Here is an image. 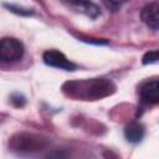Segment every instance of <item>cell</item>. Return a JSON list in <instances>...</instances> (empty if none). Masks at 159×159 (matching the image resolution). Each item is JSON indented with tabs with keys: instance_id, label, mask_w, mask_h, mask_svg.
Instances as JSON below:
<instances>
[{
	"instance_id": "obj_1",
	"label": "cell",
	"mask_w": 159,
	"mask_h": 159,
	"mask_svg": "<svg viewBox=\"0 0 159 159\" xmlns=\"http://www.w3.org/2000/svg\"><path fill=\"white\" fill-rule=\"evenodd\" d=\"M62 89L68 97L82 101H96L112 94L116 86L106 78H91L66 82Z\"/></svg>"
},
{
	"instance_id": "obj_2",
	"label": "cell",
	"mask_w": 159,
	"mask_h": 159,
	"mask_svg": "<svg viewBox=\"0 0 159 159\" xmlns=\"http://www.w3.org/2000/svg\"><path fill=\"white\" fill-rule=\"evenodd\" d=\"M24 45L15 37H4L0 42V58L2 62H16L24 56Z\"/></svg>"
},
{
	"instance_id": "obj_3",
	"label": "cell",
	"mask_w": 159,
	"mask_h": 159,
	"mask_svg": "<svg viewBox=\"0 0 159 159\" xmlns=\"http://www.w3.org/2000/svg\"><path fill=\"white\" fill-rule=\"evenodd\" d=\"M11 148L19 153H32L41 150L42 140L37 137L29 135V134H19L12 138Z\"/></svg>"
},
{
	"instance_id": "obj_4",
	"label": "cell",
	"mask_w": 159,
	"mask_h": 159,
	"mask_svg": "<svg viewBox=\"0 0 159 159\" xmlns=\"http://www.w3.org/2000/svg\"><path fill=\"white\" fill-rule=\"evenodd\" d=\"M42 60L47 66L65 70V71H73L76 68V65L71 62L62 52L58 50H47L42 55Z\"/></svg>"
},
{
	"instance_id": "obj_5",
	"label": "cell",
	"mask_w": 159,
	"mask_h": 159,
	"mask_svg": "<svg viewBox=\"0 0 159 159\" xmlns=\"http://www.w3.org/2000/svg\"><path fill=\"white\" fill-rule=\"evenodd\" d=\"M62 2L71 10L87 15L91 19H96L101 14L99 7L89 0H62Z\"/></svg>"
},
{
	"instance_id": "obj_6",
	"label": "cell",
	"mask_w": 159,
	"mask_h": 159,
	"mask_svg": "<svg viewBox=\"0 0 159 159\" xmlns=\"http://www.w3.org/2000/svg\"><path fill=\"white\" fill-rule=\"evenodd\" d=\"M140 17L152 30H159V2H150L142 9Z\"/></svg>"
},
{
	"instance_id": "obj_7",
	"label": "cell",
	"mask_w": 159,
	"mask_h": 159,
	"mask_svg": "<svg viewBox=\"0 0 159 159\" xmlns=\"http://www.w3.org/2000/svg\"><path fill=\"white\" fill-rule=\"evenodd\" d=\"M140 99L145 104L159 103V81H149L140 88Z\"/></svg>"
},
{
	"instance_id": "obj_8",
	"label": "cell",
	"mask_w": 159,
	"mask_h": 159,
	"mask_svg": "<svg viewBox=\"0 0 159 159\" xmlns=\"http://www.w3.org/2000/svg\"><path fill=\"white\" fill-rule=\"evenodd\" d=\"M124 135L130 143H139L144 137V128L138 122L129 123L124 129Z\"/></svg>"
},
{
	"instance_id": "obj_9",
	"label": "cell",
	"mask_w": 159,
	"mask_h": 159,
	"mask_svg": "<svg viewBox=\"0 0 159 159\" xmlns=\"http://www.w3.org/2000/svg\"><path fill=\"white\" fill-rule=\"evenodd\" d=\"M159 61V50H153V51H148L147 53H144L142 62L144 65H149V63H155Z\"/></svg>"
},
{
	"instance_id": "obj_10",
	"label": "cell",
	"mask_w": 159,
	"mask_h": 159,
	"mask_svg": "<svg viewBox=\"0 0 159 159\" xmlns=\"http://www.w3.org/2000/svg\"><path fill=\"white\" fill-rule=\"evenodd\" d=\"M127 1H128V0H104L107 7H109V9H112V10L119 9V7H120L123 4H125Z\"/></svg>"
}]
</instances>
